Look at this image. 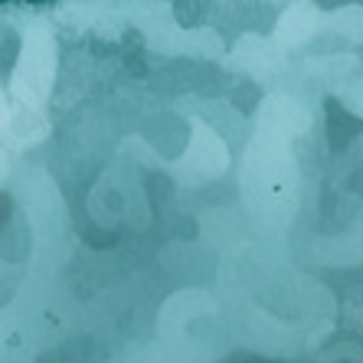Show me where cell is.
Instances as JSON below:
<instances>
[{
    "label": "cell",
    "mask_w": 363,
    "mask_h": 363,
    "mask_svg": "<svg viewBox=\"0 0 363 363\" xmlns=\"http://www.w3.org/2000/svg\"><path fill=\"white\" fill-rule=\"evenodd\" d=\"M0 4H46V0H0Z\"/></svg>",
    "instance_id": "6da1fadb"
}]
</instances>
